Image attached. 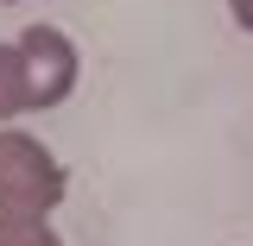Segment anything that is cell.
Segmentation results:
<instances>
[{
  "label": "cell",
  "mask_w": 253,
  "mask_h": 246,
  "mask_svg": "<svg viewBox=\"0 0 253 246\" xmlns=\"http://www.w3.org/2000/svg\"><path fill=\"white\" fill-rule=\"evenodd\" d=\"M0 246H57V234L44 221H6L0 227Z\"/></svg>",
  "instance_id": "cell-4"
},
{
  "label": "cell",
  "mask_w": 253,
  "mask_h": 246,
  "mask_svg": "<svg viewBox=\"0 0 253 246\" xmlns=\"http://www.w3.org/2000/svg\"><path fill=\"white\" fill-rule=\"evenodd\" d=\"M228 6H234V19H241V26L253 32V0H228Z\"/></svg>",
  "instance_id": "cell-5"
},
{
  "label": "cell",
  "mask_w": 253,
  "mask_h": 246,
  "mask_svg": "<svg viewBox=\"0 0 253 246\" xmlns=\"http://www.w3.org/2000/svg\"><path fill=\"white\" fill-rule=\"evenodd\" d=\"M19 57H26V76H32V107H51L70 95L76 82V51H70V38L51 26H32L19 38Z\"/></svg>",
  "instance_id": "cell-2"
},
{
  "label": "cell",
  "mask_w": 253,
  "mask_h": 246,
  "mask_svg": "<svg viewBox=\"0 0 253 246\" xmlns=\"http://www.w3.org/2000/svg\"><path fill=\"white\" fill-rule=\"evenodd\" d=\"M32 107V76H26V57L19 44H0V120L26 114Z\"/></svg>",
  "instance_id": "cell-3"
},
{
  "label": "cell",
  "mask_w": 253,
  "mask_h": 246,
  "mask_svg": "<svg viewBox=\"0 0 253 246\" xmlns=\"http://www.w3.org/2000/svg\"><path fill=\"white\" fill-rule=\"evenodd\" d=\"M63 196V171L44 145L26 133H0V227L6 221H44V209Z\"/></svg>",
  "instance_id": "cell-1"
}]
</instances>
